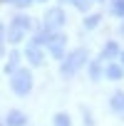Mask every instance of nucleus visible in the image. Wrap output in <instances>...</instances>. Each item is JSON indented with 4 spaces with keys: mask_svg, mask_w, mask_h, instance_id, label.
<instances>
[{
    "mask_svg": "<svg viewBox=\"0 0 124 126\" xmlns=\"http://www.w3.org/2000/svg\"><path fill=\"white\" fill-rule=\"evenodd\" d=\"M30 27H32V20H30L27 15H15L13 22H10V27H8V32H5V40L13 42V45H18V42L30 32Z\"/></svg>",
    "mask_w": 124,
    "mask_h": 126,
    "instance_id": "nucleus-1",
    "label": "nucleus"
},
{
    "mask_svg": "<svg viewBox=\"0 0 124 126\" xmlns=\"http://www.w3.org/2000/svg\"><path fill=\"white\" fill-rule=\"evenodd\" d=\"M10 87H13V94H18V96H27L30 92H32V74H30V69H15L13 74H10Z\"/></svg>",
    "mask_w": 124,
    "mask_h": 126,
    "instance_id": "nucleus-2",
    "label": "nucleus"
},
{
    "mask_svg": "<svg viewBox=\"0 0 124 126\" xmlns=\"http://www.w3.org/2000/svg\"><path fill=\"white\" fill-rule=\"evenodd\" d=\"M87 59H89V54H87V49H75V52H70L67 54V59L62 62V77H72V74H77L84 64H87Z\"/></svg>",
    "mask_w": 124,
    "mask_h": 126,
    "instance_id": "nucleus-3",
    "label": "nucleus"
},
{
    "mask_svg": "<svg viewBox=\"0 0 124 126\" xmlns=\"http://www.w3.org/2000/svg\"><path fill=\"white\" fill-rule=\"evenodd\" d=\"M47 47H50V54L55 59H62L65 57V47H67V37L62 32H52L50 40H47Z\"/></svg>",
    "mask_w": 124,
    "mask_h": 126,
    "instance_id": "nucleus-4",
    "label": "nucleus"
},
{
    "mask_svg": "<svg viewBox=\"0 0 124 126\" xmlns=\"http://www.w3.org/2000/svg\"><path fill=\"white\" fill-rule=\"evenodd\" d=\"M62 25H65V10H62V8H50L45 13V27L50 32H57Z\"/></svg>",
    "mask_w": 124,
    "mask_h": 126,
    "instance_id": "nucleus-5",
    "label": "nucleus"
},
{
    "mask_svg": "<svg viewBox=\"0 0 124 126\" xmlns=\"http://www.w3.org/2000/svg\"><path fill=\"white\" fill-rule=\"evenodd\" d=\"M25 57H27V62H30L32 67H40L42 62H45V54H42L40 45H35V42H30V45H27V49H25Z\"/></svg>",
    "mask_w": 124,
    "mask_h": 126,
    "instance_id": "nucleus-6",
    "label": "nucleus"
},
{
    "mask_svg": "<svg viewBox=\"0 0 124 126\" xmlns=\"http://www.w3.org/2000/svg\"><path fill=\"white\" fill-rule=\"evenodd\" d=\"M5 126H27V116H25L22 111L13 109V111H8V116H5Z\"/></svg>",
    "mask_w": 124,
    "mask_h": 126,
    "instance_id": "nucleus-7",
    "label": "nucleus"
},
{
    "mask_svg": "<svg viewBox=\"0 0 124 126\" xmlns=\"http://www.w3.org/2000/svg\"><path fill=\"white\" fill-rule=\"evenodd\" d=\"M104 77L112 79V82H119V79L124 77V67H122V64H114V62H109V64L104 67Z\"/></svg>",
    "mask_w": 124,
    "mask_h": 126,
    "instance_id": "nucleus-8",
    "label": "nucleus"
},
{
    "mask_svg": "<svg viewBox=\"0 0 124 126\" xmlns=\"http://www.w3.org/2000/svg\"><path fill=\"white\" fill-rule=\"evenodd\" d=\"M109 109L114 114H124V92H114L109 99Z\"/></svg>",
    "mask_w": 124,
    "mask_h": 126,
    "instance_id": "nucleus-9",
    "label": "nucleus"
},
{
    "mask_svg": "<svg viewBox=\"0 0 124 126\" xmlns=\"http://www.w3.org/2000/svg\"><path fill=\"white\" fill-rule=\"evenodd\" d=\"M117 54H119V45L117 42H107L104 49H102V54H99V59H114Z\"/></svg>",
    "mask_w": 124,
    "mask_h": 126,
    "instance_id": "nucleus-10",
    "label": "nucleus"
},
{
    "mask_svg": "<svg viewBox=\"0 0 124 126\" xmlns=\"http://www.w3.org/2000/svg\"><path fill=\"white\" fill-rule=\"evenodd\" d=\"M52 126H72V119H70L65 111H60V114H55V119H52Z\"/></svg>",
    "mask_w": 124,
    "mask_h": 126,
    "instance_id": "nucleus-11",
    "label": "nucleus"
},
{
    "mask_svg": "<svg viewBox=\"0 0 124 126\" xmlns=\"http://www.w3.org/2000/svg\"><path fill=\"white\" fill-rule=\"evenodd\" d=\"M89 77H92V82H97V79L102 77V64H99V59L89 62Z\"/></svg>",
    "mask_w": 124,
    "mask_h": 126,
    "instance_id": "nucleus-12",
    "label": "nucleus"
},
{
    "mask_svg": "<svg viewBox=\"0 0 124 126\" xmlns=\"http://www.w3.org/2000/svg\"><path fill=\"white\" fill-rule=\"evenodd\" d=\"M109 13H112V15H117V17H124V0H112Z\"/></svg>",
    "mask_w": 124,
    "mask_h": 126,
    "instance_id": "nucleus-13",
    "label": "nucleus"
},
{
    "mask_svg": "<svg viewBox=\"0 0 124 126\" xmlns=\"http://www.w3.org/2000/svg\"><path fill=\"white\" fill-rule=\"evenodd\" d=\"M18 62H20V54H18V52H13V54H10V59H8V67H5V72H8V74H13V72L18 69Z\"/></svg>",
    "mask_w": 124,
    "mask_h": 126,
    "instance_id": "nucleus-14",
    "label": "nucleus"
},
{
    "mask_svg": "<svg viewBox=\"0 0 124 126\" xmlns=\"http://www.w3.org/2000/svg\"><path fill=\"white\" fill-rule=\"evenodd\" d=\"M99 20H102L99 15H89V17L84 20V27H87V30H94V27L99 25Z\"/></svg>",
    "mask_w": 124,
    "mask_h": 126,
    "instance_id": "nucleus-15",
    "label": "nucleus"
},
{
    "mask_svg": "<svg viewBox=\"0 0 124 126\" xmlns=\"http://www.w3.org/2000/svg\"><path fill=\"white\" fill-rule=\"evenodd\" d=\"M70 3L77 8V10H87L89 8V3H92V0H70Z\"/></svg>",
    "mask_w": 124,
    "mask_h": 126,
    "instance_id": "nucleus-16",
    "label": "nucleus"
},
{
    "mask_svg": "<svg viewBox=\"0 0 124 126\" xmlns=\"http://www.w3.org/2000/svg\"><path fill=\"white\" fill-rule=\"evenodd\" d=\"M5 42H8V40H5V27L0 25V57L5 54Z\"/></svg>",
    "mask_w": 124,
    "mask_h": 126,
    "instance_id": "nucleus-17",
    "label": "nucleus"
},
{
    "mask_svg": "<svg viewBox=\"0 0 124 126\" xmlns=\"http://www.w3.org/2000/svg\"><path fill=\"white\" fill-rule=\"evenodd\" d=\"M84 124H87V126H92V124H94V119H92V114H89L87 109H84Z\"/></svg>",
    "mask_w": 124,
    "mask_h": 126,
    "instance_id": "nucleus-18",
    "label": "nucleus"
},
{
    "mask_svg": "<svg viewBox=\"0 0 124 126\" xmlns=\"http://www.w3.org/2000/svg\"><path fill=\"white\" fill-rule=\"evenodd\" d=\"M13 3H15V5H18V8H27V5H30V3H32V0H13Z\"/></svg>",
    "mask_w": 124,
    "mask_h": 126,
    "instance_id": "nucleus-19",
    "label": "nucleus"
},
{
    "mask_svg": "<svg viewBox=\"0 0 124 126\" xmlns=\"http://www.w3.org/2000/svg\"><path fill=\"white\" fill-rule=\"evenodd\" d=\"M119 64H122V67H124V49H122V52H119Z\"/></svg>",
    "mask_w": 124,
    "mask_h": 126,
    "instance_id": "nucleus-20",
    "label": "nucleus"
},
{
    "mask_svg": "<svg viewBox=\"0 0 124 126\" xmlns=\"http://www.w3.org/2000/svg\"><path fill=\"white\" fill-rule=\"evenodd\" d=\"M119 32H122V35H124V25H122V30H119Z\"/></svg>",
    "mask_w": 124,
    "mask_h": 126,
    "instance_id": "nucleus-21",
    "label": "nucleus"
},
{
    "mask_svg": "<svg viewBox=\"0 0 124 126\" xmlns=\"http://www.w3.org/2000/svg\"><path fill=\"white\" fill-rule=\"evenodd\" d=\"M40 3H45V0H40Z\"/></svg>",
    "mask_w": 124,
    "mask_h": 126,
    "instance_id": "nucleus-22",
    "label": "nucleus"
}]
</instances>
